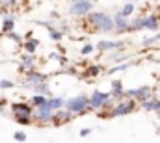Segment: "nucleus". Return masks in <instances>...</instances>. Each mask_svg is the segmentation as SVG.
I'll list each match as a JSON object with an SVG mask.
<instances>
[{
  "label": "nucleus",
  "instance_id": "2",
  "mask_svg": "<svg viewBox=\"0 0 160 143\" xmlns=\"http://www.w3.org/2000/svg\"><path fill=\"white\" fill-rule=\"evenodd\" d=\"M160 32V17L157 13H145V15H136L130 24H128V32Z\"/></svg>",
  "mask_w": 160,
  "mask_h": 143
},
{
  "label": "nucleus",
  "instance_id": "23",
  "mask_svg": "<svg viewBox=\"0 0 160 143\" xmlns=\"http://www.w3.org/2000/svg\"><path fill=\"white\" fill-rule=\"evenodd\" d=\"M123 50L125 48H121V50H114V52H110V62L112 63H119V62H125L128 56L127 54H123Z\"/></svg>",
  "mask_w": 160,
  "mask_h": 143
},
{
  "label": "nucleus",
  "instance_id": "11",
  "mask_svg": "<svg viewBox=\"0 0 160 143\" xmlns=\"http://www.w3.org/2000/svg\"><path fill=\"white\" fill-rule=\"evenodd\" d=\"M47 80H48V76H47L45 72H38L36 69L24 72V87H26V89H32L36 84H39V82H47Z\"/></svg>",
  "mask_w": 160,
  "mask_h": 143
},
{
  "label": "nucleus",
  "instance_id": "4",
  "mask_svg": "<svg viewBox=\"0 0 160 143\" xmlns=\"http://www.w3.org/2000/svg\"><path fill=\"white\" fill-rule=\"evenodd\" d=\"M138 110V102L128 99V97H123V99H118L114 102V106L108 110V119L112 117H125V115H130L132 111Z\"/></svg>",
  "mask_w": 160,
  "mask_h": 143
},
{
  "label": "nucleus",
  "instance_id": "32",
  "mask_svg": "<svg viewBox=\"0 0 160 143\" xmlns=\"http://www.w3.org/2000/svg\"><path fill=\"white\" fill-rule=\"evenodd\" d=\"M89 134H91V128H82L80 130V138H88Z\"/></svg>",
  "mask_w": 160,
  "mask_h": 143
},
{
  "label": "nucleus",
  "instance_id": "15",
  "mask_svg": "<svg viewBox=\"0 0 160 143\" xmlns=\"http://www.w3.org/2000/svg\"><path fill=\"white\" fill-rule=\"evenodd\" d=\"M110 95L116 101L125 97V87H123V82L121 80H112V84H110Z\"/></svg>",
  "mask_w": 160,
  "mask_h": 143
},
{
  "label": "nucleus",
  "instance_id": "29",
  "mask_svg": "<svg viewBox=\"0 0 160 143\" xmlns=\"http://www.w3.org/2000/svg\"><path fill=\"white\" fill-rule=\"evenodd\" d=\"M11 6H15V0H0V7L2 9H9Z\"/></svg>",
  "mask_w": 160,
  "mask_h": 143
},
{
  "label": "nucleus",
  "instance_id": "6",
  "mask_svg": "<svg viewBox=\"0 0 160 143\" xmlns=\"http://www.w3.org/2000/svg\"><path fill=\"white\" fill-rule=\"evenodd\" d=\"M63 108H67L73 115H82V113L89 111V97L84 95V93L75 95V97H69V99H65Z\"/></svg>",
  "mask_w": 160,
  "mask_h": 143
},
{
  "label": "nucleus",
  "instance_id": "25",
  "mask_svg": "<svg viewBox=\"0 0 160 143\" xmlns=\"http://www.w3.org/2000/svg\"><path fill=\"white\" fill-rule=\"evenodd\" d=\"M47 101H48V97L47 95H39V93H34V97H32V101H30V104L36 108V106H43V104H47Z\"/></svg>",
  "mask_w": 160,
  "mask_h": 143
},
{
  "label": "nucleus",
  "instance_id": "34",
  "mask_svg": "<svg viewBox=\"0 0 160 143\" xmlns=\"http://www.w3.org/2000/svg\"><path fill=\"white\" fill-rule=\"evenodd\" d=\"M157 134H158V136H160V125H158V126H157Z\"/></svg>",
  "mask_w": 160,
  "mask_h": 143
},
{
  "label": "nucleus",
  "instance_id": "8",
  "mask_svg": "<svg viewBox=\"0 0 160 143\" xmlns=\"http://www.w3.org/2000/svg\"><path fill=\"white\" fill-rule=\"evenodd\" d=\"M125 97L136 101L138 104L149 97H153V87L151 86H138V87H132V89H125Z\"/></svg>",
  "mask_w": 160,
  "mask_h": 143
},
{
  "label": "nucleus",
  "instance_id": "35",
  "mask_svg": "<svg viewBox=\"0 0 160 143\" xmlns=\"http://www.w3.org/2000/svg\"><path fill=\"white\" fill-rule=\"evenodd\" d=\"M93 2H95V0H93Z\"/></svg>",
  "mask_w": 160,
  "mask_h": 143
},
{
  "label": "nucleus",
  "instance_id": "26",
  "mask_svg": "<svg viewBox=\"0 0 160 143\" xmlns=\"http://www.w3.org/2000/svg\"><path fill=\"white\" fill-rule=\"evenodd\" d=\"M93 50H95V45H93V43H84L82 48H80V54H82V56H89Z\"/></svg>",
  "mask_w": 160,
  "mask_h": 143
},
{
  "label": "nucleus",
  "instance_id": "7",
  "mask_svg": "<svg viewBox=\"0 0 160 143\" xmlns=\"http://www.w3.org/2000/svg\"><path fill=\"white\" fill-rule=\"evenodd\" d=\"M91 9H93V0H71L69 15H71V17L84 19Z\"/></svg>",
  "mask_w": 160,
  "mask_h": 143
},
{
  "label": "nucleus",
  "instance_id": "12",
  "mask_svg": "<svg viewBox=\"0 0 160 143\" xmlns=\"http://www.w3.org/2000/svg\"><path fill=\"white\" fill-rule=\"evenodd\" d=\"M73 121V113L67 110V108H60L52 113V125L56 126H62V125H67Z\"/></svg>",
  "mask_w": 160,
  "mask_h": 143
},
{
  "label": "nucleus",
  "instance_id": "14",
  "mask_svg": "<svg viewBox=\"0 0 160 143\" xmlns=\"http://www.w3.org/2000/svg\"><path fill=\"white\" fill-rule=\"evenodd\" d=\"M32 69H36V58H34V54H28L26 52L19 60V71L26 72V71H32Z\"/></svg>",
  "mask_w": 160,
  "mask_h": 143
},
{
  "label": "nucleus",
  "instance_id": "3",
  "mask_svg": "<svg viewBox=\"0 0 160 143\" xmlns=\"http://www.w3.org/2000/svg\"><path fill=\"white\" fill-rule=\"evenodd\" d=\"M88 97H89V110H93V111H104V119H108V110L114 106L116 99L110 93L101 91V89H93Z\"/></svg>",
  "mask_w": 160,
  "mask_h": 143
},
{
  "label": "nucleus",
  "instance_id": "9",
  "mask_svg": "<svg viewBox=\"0 0 160 143\" xmlns=\"http://www.w3.org/2000/svg\"><path fill=\"white\" fill-rule=\"evenodd\" d=\"M125 47H127L125 41H114V39H101L95 43V50H99V52H114V50H121Z\"/></svg>",
  "mask_w": 160,
  "mask_h": 143
},
{
  "label": "nucleus",
  "instance_id": "1",
  "mask_svg": "<svg viewBox=\"0 0 160 143\" xmlns=\"http://www.w3.org/2000/svg\"><path fill=\"white\" fill-rule=\"evenodd\" d=\"M84 24L89 26L93 32H102V34H114V19L106 11H89L84 17Z\"/></svg>",
  "mask_w": 160,
  "mask_h": 143
},
{
  "label": "nucleus",
  "instance_id": "27",
  "mask_svg": "<svg viewBox=\"0 0 160 143\" xmlns=\"http://www.w3.org/2000/svg\"><path fill=\"white\" fill-rule=\"evenodd\" d=\"M128 67H130V63H128V62H127V63H118V65H114V67H112V69H110V74H112V72H118V71H125V69H128Z\"/></svg>",
  "mask_w": 160,
  "mask_h": 143
},
{
  "label": "nucleus",
  "instance_id": "20",
  "mask_svg": "<svg viewBox=\"0 0 160 143\" xmlns=\"http://www.w3.org/2000/svg\"><path fill=\"white\" fill-rule=\"evenodd\" d=\"M32 91H34V93H39V95H47V97H50V95H52L50 86H48L47 82H39V84H36V86L32 87Z\"/></svg>",
  "mask_w": 160,
  "mask_h": 143
},
{
  "label": "nucleus",
  "instance_id": "33",
  "mask_svg": "<svg viewBox=\"0 0 160 143\" xmlns=\"http://www.w3.org/2000/svg\"><path fill=\"white\" fill-rule=\"evenodd\" d=\"M50 19H52V21L60 19V13H58V11H50Z\"/></svg>",
  "mask_w": 160,
  "mask_h": 143
},
{
  "label": "nucleus",
  "instance_id": "19",
  "mask_svg": "<svg viewBox=\"0 0 160 143\" xmlns=\"http://www.w3.org/2000/svg\"><path fill=\"white\" fill-rule=\"evenodd\" d=\"M101 72H102V65H99V63H93V65H88V67H86L84 76H86V78H97Z\"/></svg>",
  "mask_w": 160,
  "mask_h": 143
},
{
  "label": "nucleus",
  "instance_id": "18",
  "mask_svg": "<svg viewBox=\"0 0 160 143\" xmlns=\"http://www.w3.org/2000/svg\"><path fill=\"white\" fill-rule=\"evenodd\" d=\"M63 104H65V97H54V95H50V97H48V101H47V106L50 108L52 111H56V110L63 108Z\"/></svg>",
  "mask_w": 160,
  "mask_h": 143
},
{
  "label": "nucleus",
  "instance_id": "5",
  "mask_svg": "<svg viewBox=\"0 0 160 143\" xmlns=\"http://www.w3.org/2000/svg\"><path fill=\"white\" fill-rule=\"evenodd\" d=\"M11 113H13L15 121L21 123V125L34 123V117H32L34 115V106L28 104V102H13L11 104Z\"/></svg>",
  "mask_w": 160,
  "mask_h": 143
},
{
  "label": "nucleus",
  "instance_id": "16",
  "mask_svg": "<svg viewBox=\"0 0 160 143\" xmlns=\"http://www.w3.org/2000/svg\"><path fill=\"white\" fill-rule=\"evenodd\" d=\"M11 30H15V15L13 13H6L4 15V22H2V32L8 34Z\"/></svg>",
  "mask_w": 160,
  "mask_h": 143
},
{
  "label": "nucleus",
  "instance_id": "28",
  "mask_svg": "<svg viewBox=\"0 0 160 143\" xmlns=\"http://www.w3.org/2000/svg\"><path fill=\"white\" fill-rule=\"evenodd\" d=\"M15 84L11 80H0V89H11Z\"/></svg>",
  "mask_w": 160,
  "mask_h": 143
},
{
  "label": "nucleus",
  "instance_id": "31",
  "mask_svg": "<svg viewBox=\"0 0 160 143\" xmlns=\"http://www.w3.org/2000/svg\"><path fill=\"white\" fill-rule=\"evenodd\" d=\"M153 97H155L157 101H160V84L157 87H153Z\"/></svg>",
  "mask_w": 160,
  "mask_h": 143
},
{
  "label": "nucleus",
  "instance_id": "22",
  "mask_svg": "<svg viewBox=\"0 0 160 143\" xmlns=\"http://www.w3.org/2000/svg\"><path fill=\"white\" fill-rule=\"evenodd\" d=\"M119 11H121V15H125V17H128V19H130V17H132V13L136 11V4H134V2H125Z\"/></svg>",
  "mask_w": 160,
  "mask_h": 143
},
{
  "label": "nucleus",
  "instance_id": "13",
  "mask_svg": "<svg viewBox=\"0 0 160 143\" xmlns=\"http://www.w3.org/2000/svg\"><path fill=\"white\" fill-rule=\"evenodd\" d=\"M114 34H127L128 32V24H130V19L121 15V11H118L114 17Z\"/></svg>",
  "mask_w": 160,
  "mask_h": 143
},
{
  "label": "nucleus",
  "instance_id": "24",
  "mask_svg": "<svg viewBox=\"0 0 160 143\" xmlns=\"http://www.w3.org/2000/svg\"><path fill=\"white\" fill-rule=\"evenodd\" d=\"M157 41H160V32H153V36H147L142 39V45L143 47H153Z\"/></svg>",
  "mask_w": 160,
  "mask_h": 143
},
{
  "label": "nucleus",
  "instance_id": "17",
  "mask_svg": "<svg viewBox=\"0 0 160 143\" xmlns=\"http://www.w3.org/2000/svg\"><path fill=\"white\" fill-rule=\"evenodd\" d=\"M22 48H24V52H28V54H36V50L39 48V41L38 39H34V37H26V41L22 43Z\"/></svg>",
  "mask_w": 160,
  "mask_h": 143
},
{
  "label": "nucleus",
  "instance_id": "30",
  "mask_svg": "<svg viewBox=\"0 0 160 143\" xmlns=\"http://www.w3.org/2000/svg\"><path fill=\"white\" fill-rule=\"evenodd\" d=\"M26 138H28V136H26L24 132H15V136H13L15 141H26Z\"/></svg>",
  "mask_w": 160,
  "mask_h": 143
},
{
  "label": "nucleus",
  "instance_id": "10",
  "mask_svg": "<svg viewBox=\"0 0 160 143\" xmlns=\"http://www.w3.org/2000/svg\"><path fill=\"white\" fill-rule=\"evenodd\" d=\"M52 110L47 106V104H43V106H36L34 110V121L38 123V125H48V123H52Z\"/></svg>",
  "mask_w": 160,
  "mask_h": 143
},
{
  "label": "nucleus",
  "instance_id": "21",
  "mask_svg": "<svg viewBox=\"0 0 160 143\" xmlns=\"http://www.w3.org/2000/svg\"><path fill=\"white\" fill-rule=\"evenodd\" d=\"M47 30H48V36H50L52 41H56V43H58V41H62V39H63V30H62V28H56V26H52V24H50Z\"/></svg>",
  "mask_w": 160,
  "mask_h": 143
}]
</instances>
